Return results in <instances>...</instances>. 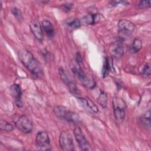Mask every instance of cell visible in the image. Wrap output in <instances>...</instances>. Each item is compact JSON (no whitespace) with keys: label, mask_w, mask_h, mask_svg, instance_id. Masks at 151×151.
<instances>
[{"label":"cell","mask_w":151,"mask_h":151,"mask_svg":"<svg viewBox=\"0 0 151 151\" xmlns=\"http://www.w3.org/2000/svg\"><path fill=\"white\" fill-rule=\"evenodd\" d=\"M18 58L34 76L37 78H42L44 76L43 68L41 63L29 51L26 49L20 50L18 52Z\"/></svg>","instance_id":"cell-1"},{"label":"cell","mask_w":151,"mask_h":151,"mask_svg":"<svg viewBox=\"0 0 151 151\" xmlns=\"http://www.w3.org/2000/svg\"><path fill=\"white\" fill-rule=\"evenodd\" d=\"M53 112L59 119L65 121L69 123L77 125L81 123L79 115L63 106H56L53 109Z\"/></svg>","instance_id":"cell-2"},{"label":"cell","mask_w":151,"mask_h":151,"mask_svg":"<svg viewBox=\"0 0 151 151\" xmlns=\"http://www.w3.org/2000/svg\"><path fill=\"white\" fill-rule=\"evenodd\" d=\"M112 105L115 119L117 122H122L125 117L127 109L125 101L119 97H114L112 99Z\"/></svg>","instance_id":"cell-3"},{"label":"cell","mask_w":151,"mask_h":151,"mask_svg":"<svg viewBox=\"0 0 151 151\" xmlns=\"http://www.w3.org/2000/svg\"><path fill=\"white\" fill-rule=\"evenodd\" d=\"M72 71L84 86L89 89H93L96 87V83L95 80L86 74L81 68L75 67L73 68Z\"/></svg>","instance_id":"cell-4"},{"label":"cell","mask_w":151,"mask_h":151,"mask_svg":"<svg viewBox=\"0 0 151 151\" xmlns=\"http://www.w3.org/2000/svg\"><path fill=\"white\" fill-rule=\"evenodd\" d=\"M59 144L63 150L73 151L74 150L72 136L70 133L67 131H63L60 134Z\"/></svg>","instance_id":"cell-5"},{"label":"cell","mask_w":151,"mask_h":151,"mask_svg":"<svg viewBox=\"0 0 151 151\" xmlns=\"http://www.w3.org/2000/svg\"><path fill=\"white\" fill-rule=\"evenodd\" d=\"M74 135L78 145L79 147L82 150H92L90 144L86 139L82 130L79 127H76L74 129Z\"/></svg>","instance_id":"cell-6"},{"label":"cell","mask_w":151,"mask_h":151,"mask_svg":"<svg viewBox=\"0 0 151 151\" xmlns=\"http://www.w3.org/2000/svg\"><path fill=\"white\" fill-rule=\"evenodd\" d=\"M15 126L22 133L28 134L32 130V123L30 119L25 115L19 117L15 123Z\"/></svg>","instance_id":"cell-7"},{"label":"cell","mask_w":151,"mask_h":151,"mask_svg":"<svg viewBox=\"0 0 151 151\" xmlns=\"http://www.w3.org/2000/svg\"><path fill=\"white\" fill-rule=\"evenodd\" d=\"M117 25L119 32L123 37L131 35L135 28L134 24L127 19H120Z\"/></svg>","instance_id":"cell-8"},{"label":"cell","mask_w":151,"mask_h":151,"mask_svg":"<svg viewBox=\"0 0 151 151\" xmlns=\"http://www.w3.org/2000/svg\"><path fill=\"white\" fill-rule=\"evenodd\" d=\"M35 146L41 149L48 150L50 146V139L45 132H39L35 137Z\"/></svg>","instance_id":"cell-9"},{"label":"cell","mask_w":151,"mask_h":151,"mask_svg":"<svg viewBox=\"0 0 151 151\" xmlns=\"http://www.w3.org/2000/svg\"><path fill=\"white\" fill-rule=\"evenodd\" d=\"M10 93L14 99L15 103L18 107H22L23 103L21 100L22 90L20 86L18 84H14L10 87Z\"/></svg>","instance_id":"cell-10"},{"label":"cell","mask_w":151,"mask_h":151,"mask_svg":"<svg viewBox=\"0 0 151 151\" xmlns=\"http://www.w3.org/2000/svg\"><path fill=\"white\" fill-rule=\"evenodd\" d=\"M29 28L32 34L40 42L43 41V32L41 24L37 20H32L29 23Z\"/></svg>","instance_id":"cell-11"},{"label":"cell","mask_w":151,"mask_h":151,"mask_svg":"<svg viewBox=\"0 0 151 151\" xmlns=\"http://www.w3.org/2000/svg\"><path fill=\"white\" fill-rule=\"evenodd\" d=\"M100 15L99 14H88L84 15L80 21L81 25H93L100 21Z\"/></svg>","instance_id":"cell-12"},{"label":"cell","mask_w":151,"mask_h":151,"mask_svg":"<svg viewBox=\"0 0 151 151\" xmlns=\"http://www.w3.org/2000/svg\"><path fill=\"white\" fill-rule=\"evenodd\" d=\"M111 55L116 58H120L123 56L124 53L123 47L120 42H117L114 44L110 49Z\"/></svg>","instance_id":"cell-13"},{"label":"cell","mask_w":151,"mask_h":151,"mask_svg":"<svg viewBox=\"0 0 151 151\" xmlns=\"http://www.w3.org/2000/svg\"><path fill=\"white\" fill-rule=\"evenodd\" d=\"M41 24L42 28L46 34L50 37H52L55 34V31L52 23L48 20H44L42 21Z\"/></svg>","instance_id":"cell-14"},{"label":"cell","mask_w":151,"mask_h":151,"mask_svg":"<svg viewBox=\"0 0 151 151\" xmlns=\"http://www.w3.org/2000/svg\"><path fill=\"white\" fill-rule=\"evenodd\" d=\"M140 120L142 125L147 129H150V111L149 110L143 114L140 118Z\"/></svg>","instance_id":"cell-15"},{"label":"cell","mask_w":151,"mask_h":151,"mask_svg":"<svg viewBox=\"0 0 151 151\" xmlns=\"http://www.w3.org/2000/svg\"><path fill=\"white\" fill-rule=\"evenodd\" d=\"M58 72H59V74H60L61 80L65 84L68 86L73 81L71 80V79H70L68 73L63 67H60L59 68Z\"/></svg>","instance_id":"cell-16"},{"label":"cell","mask_w":151,"mask_h":151,"mask_svg":"<svg viewBox=\"0 0 151 151\" xmlns=\"http://www.w3.org/2000/svg\"><path fill=\"white\" fill-rule=\"evenodd\" d=\"M78 100H80L81 103H86V105L94 113H98L99 109L97 107V106L89 99H82V98H78Z\"/></svg>","instance_id":"cell-17"},{"label":"cell","mask_w":151,"mask_h":151,"mask_svg":"<svg viewBox=\"0 0 151 151\" xmlns=\"http://www.w3.org/2000/svg\"><path fill=\"white\" fill-rule=\"evenodd\" d=\"M14 126L9 123V122L3 120L1 119L0 121V129L1 131L5 132H11L14 130Z\"/></svg>","instance_id":"cell-18"},{"label":"cell","mask_w":151,"mask_h":151,"mask_svg":"<svg viewBox=\"0 0 151 151\" xmlns=\"http://www.w3.org/2000/svg\"><path fill=\"white\" fill-rule=\"evenodd\" d=\"M97 103L103 108H106L107 106V96L104 91H101L97 99Z\"/></svg>","instance_id":"cell-19"},{"label":"cell","mask_w":151,"mask_h":151,"mask_svg":"<svg viewBox=\"0 0 151 151\" xmlns=\"http://www.w3.org/2000/svg\"><path fill=\"white\" fill-rule=\"evenodd\" d=\"M110 68H111V66L110 64L109 58L106 57L103 63V70H102V74H103V78L106 77L109 75L110 70Z\"/></svg>","instance_id":"cell-20"},{"label":"cell","mask_w":151,"mask_h":151,"mask_svg":"<svg viewBox=\"0 0 151 151\" xmlns=\"http://www.w3.org/2000/svg\"><path fill=\"white\" fill-rule=\"evenodd\" d=\"M142 48V42L139 38H135L132 44V50L134 52H139Z\"/></svg>","instance_id":"cell-21"},{"label":"cell","mask_w":151,"mask_h":151,"mask_svg":"<svg viewBox=\"0 0 151 151\" xmlns=\"http://www.w3.org/2000/svg\"><path fill=\"white\" fill-rule=\"evenodd\" d=\"M66 24L73 29H77L81 25L80 21L77 18H70L66 21Z\"/></svg>","instance_id":"cell-22"},{"label":"cell","mask_w":151,"mask_h":151,"mask_svg":"<svg viewBox=\"0 0 151 151\" xmlns=\"http://www.w3.org/2000/svg\"><path fill=\"white\" fill-rule=\"evenodd\" d=\"M11 12L13 14V15L17 19H18L19 21L22 20L23 17H22V14L21 10L16 7L12 8L11 9Z\"/></svg>","instance_id":"cell-23"},{"label":"cell","mask_w":151,"mask_h":151,"mask_svg":"<svg viewBox=\"0 0 151 151\" xmlns=\"http://www.w3.org/2000/svg\"><path fill=\"white\" fill-rule=\"evenodd\" d=\"M139 7L142 9L148 8L150 7V1H140L138 5Z\"/></svg>","instance_id":"cell-24"},{"label":"cell","mask_w":151,"mask_h":151,"mask_svg":"<svg viewBox=\"0 0 151 151\" xmlns=\"http://www.w3.org/2000/svg\"><path fill=\"white\" fill-rule=\"evenodd\" d=\"M61 6L65 12H69L71 10V9L73 6V3L66 2V3L63 4Z\"/></svg>","instance_id":"cell-25"},{"label":"cell","mask_w":151,"mask_h":151,"mask_svg":"<svg viewBox=\"0 0 151 151\" xmlns=\"http://www.w3.org/2000/svg\"><path fill=\"white\" fill-rule=\"evenodd\" d=\"M143 74L145 76H149L150 75V67L149 64H146L142 70Z\"/></svg>","instance_id":"cell-26"},{"label":"cell","mask_w":151,"mask_h":151,"mask_svg":"<svg viewBox=\"0 0 151 151\" xmlns=\"http://www.w3.org/2000/svg\"><path fill=\"white\" fill-rule=\"evenodd\" d=\"M76 59L77 63H78V64H80V63L82 62V58H81V55H80L78 52H77V53L76 54Z\"/></svg>","instance_id":"cell-27"}]
</instances>
